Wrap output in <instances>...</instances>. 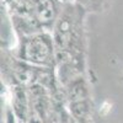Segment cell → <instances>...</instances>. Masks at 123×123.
Masks as SVG:
<instances>
[{"instance_id": "1", "label": "cell", "mask_w": 123, "mask_h": 123, "mask_svg": "<svg viewBox=\"0 0 123 123\" xmlns=\"http://www.w3.org/2000/svg\"><path fill=\"white\" fill-rule=\"evenodd\" d=\"M84 9L65 3L52 30L55 47V64L65 60H79L83 47Z\"/></svg>"}, {"instance_id": "2", "label": "cell", "mask_w": 123, "mask_h": 123, "mask_svg": "<svg viewBox=\"0 0 123 123\" xmlns=\"http://www.w3.org/2000/svg\"><path fill=\"white\" fill-rule=\"evenodd\" d=\"M17 59L38 68H54L55 47L50 32L43 31L28 36H20Z\"/></svg>"}, {"instance_id": "3", "label": "cell", "mask_w": 123, "mask_h": 123, "mask_svg": "<svg viewBox=\"0 0 123 123\" xmlns=\"http://www.w3.org/2000/svg\"><path fill=\"white\" fill-rule=\"evenodd\" d=\"M60 0H15V15L36 21L44 31L52 30L63 10Z\"/></svg>"}, {"instance_id": "4", "label": "cell", "mask_w": 123, "mask_h": 123, "mask_svg": "<svg viewBox=\"0 0 123 123\" xmlns=\"http://www.w3.org/2000/svg\"><path fill=\"white\" fill-rule=\"evenodd\" d=\"M64 92H65V98L69 101V104L70 102H76V101L89 98L86 81L81 75L74 78L73 80H70L65 85Z\"/></svg>"}, {"instance_id": "5", "label": "cell", "mask_w": 123, "mask_h": 123, "mask_svg": "<svg viewBox=\"0 0 123 123\" xmlns=\"http://www.w3.org/2000/svg\"><path fill=\"white\" fill-rule=\"evenodd\" d=\"M70 117L80 123H86V119L90 113V104L87 100H81L76 102H70L69 104Z\"/></svg>"}, {"instance_id": "6", "label": "cell", "mask_w": 123, "mask_h": 123, "mask_svg": "<svg viewBox=\"0 0 123 123\" xmlns=\"http://www.w3.org/2000/svg\"><path fill=\"white\" fill-rule=\"evenodd\" d=\"M75 4L79 5L85 11H95L98 12L102 10V4L104 0H74Z\"/></svg>"}, {"instance_id": "7", "label": "cell", "mask_w": 123, "mask_h": 123, "mask_svg": "<svg viewBox=\"0 0 123 123\" xmlns=\"http://www.w3.org/2000/svg\"><path fill=\"white\" fill-rule=\"evenodd\" d=\"M60 1L65 4V3H70V1H71V0H60Z\"/></svg>"}, {"instance_id": "8", "label": "cell", "mask_w": 123, "mask_h": 123, "mask_svg": "<svg viewBox=\"0 0 123 123\" xmlns=\"http://www.w3.org/2000/svg\"><path fill=\"white\" fill-rule=\"evenodd\" d=\"M121 80H122V81H123V75H122V78H121Z\"/></svg>"}]
</instances>
